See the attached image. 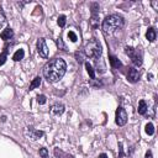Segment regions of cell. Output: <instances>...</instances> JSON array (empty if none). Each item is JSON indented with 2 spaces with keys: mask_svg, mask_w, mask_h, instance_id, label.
Listing matches in <instances>:
<instances>
[{
  "mask_svg": "<svg viewBox=\"0 0 158 158\" xmlns=\"http://www.w3.org/2000/svg\"><path fill=\"white\" fill-rule=\"evenodd\" d=\"M67 70V64L62 58H54L43 67V75L49 83H57L63 78Z\"/></svg>",
  "mask_w": 158,
  "mask_h": 158,
  "instance_id": "obj_1",
  "label": "cell"
},
{
  "mask_svg": "<svg viewBox=\"0 0 158 158\" xmlns=\"http://www.w3.org/2000/svg\"><path fill=\"white\" fill-rule=\"evenodd\" d=\"M122 26H123V19L120 15H116V14L106 16L105 20L102 21V25H101L102 31L106 35L115 32L117 28H121Z\"/></svg>",
  "mask_w": 158,
  "mask_h": 158,
  "instance_id": "obj_2",
  "label": "cell"
},
{
  "mask_svg": "<svg viewBox=\"0 0 158 158\" xmlns=\"http://www.w3.org/2000/svg\"><path fill=\"white\" fill-rule=\"evenodd\" d=\"M84 52L90 58H99L101 54V46L96 40H89V42L85 44Z\"/></svg>",
  "mask_w": 158,
  "mask_h": 158,
  "instance_id": "obj_3",
  "label": "cell"
},
{
  "mask_svg": "<svg viewBox=\"0 0 158 158\" xmlns=\"http://www.w3.org/2000/svg\"><path fill=\"white\" fill-rule=\"evenodd\" d=\"M116 123L118 125V126H123V125H126V122H127V112L125 111V109L123 107H117V110H116Z\"/></svg>",
  "mask_w": 158,
  "mask_h": 158,
  "instance_id": "obj_4",
  "label": "cell"
},
{
  "mask_svg": "<svg viewBox=\"0 0 158 158\" xmlns=\"http://www.w3.org/2000/svg\"><path fill=\"white\" fill-rule=\"evenodd\" d=\"M126 54H128L133 62L135 65H141L142 64V59H141V56L137 53L136 49H133L132 47H126Z\"/></svg>",
  "mask_w": 158,
  "mask_h": 158,
  "instance_id": "obj_5",
  "label": "cell"
},
{
  "mask_svg": "<svg viewBox=\"0 0 158 158\" xmlns=\"http://www.w3.org/2000/svg\"><path fill=\"white\" fill-rule=\"evenodd\" d=\"M37 52L42 58H47L48 57V48H47L44 38H40L37 41Z\"/></svg>",
  "mask_w": 158,
  "mask_h": 158,
  "instance_id": "obj_6",
  "label": "cell"
},
{
  "mask_svg": "<svg viewBox=\"0 0 158 158\" xmlns=\"http://www.w3.org/2000/svg\"><path fill=\"white\" fill-rule=\"evenodd\" d=\"M127 79L130 83H137L138 79H139V73L137 69L135 68H128V72H127Z\"/></svg>",
  "mask_w": 158,
  "mask_h": 158,
  "instance_id": "obj_7",
  "label": "cell"
},
{
  "mask_svg": "<svg viewBox=\"0 0 158 158\" xmlns=\"http://www.w3.org/2000/svg\"><path fill=\"white\" fill-rule=\"evenodd\" d=\"M26 135H27L31 139H38L40 137L43 136V132H42V131H36V130H32V128H27V130H26Z\"/></svg>",
  "mask_w": 158,
  "mask_h": 158,
  "instance_id": "obj_8",
  "label": "cell"
},
{
  "mask_svg": "<svg viewBox=\"0 0 158 158\" xmlns=\"http://www.w3.org/2000/svg\"><path fill=\"white\" fill-rule=\"evenodd\" d=\"M12 36H14V31H12L10 27H6V28L0 33V37H1V40H4V41L10 40Z\"/></svg>",
  "mask_w": 158,
  "mask_h": 158,
  "instance_id": "obj_9",
  "label": "cell"
},
{
  "mask_svg": "<svg viewBox=\"0 0 158 158\" xmlns=\"http://www.w3.org/2000/svg\"><path fill=\"white\" fill-rule=\"evenodd\" d=\"M51 112L53 115H62L64 112V106L62 104H54L52 107H51Z\"/></svg>",
  "mask_w": 158,
  "mask_h": 158,
  "instance_id": "obj_10",
  "label": "cell"
},
{
  "mask_svg": "<svg viewBox=\"0 0 158 158\" xmlns=\"http://www.w3.org/2000/svg\"><path fill=\"white\" fill-rule=\"evenodd\" d=\"M156 36H157V33H156V30H154L153 27H149V28L147 30V33H146V38H147L149 42H153V41H156Z\"/></svg>",
  "mask_w": 158,
  "mask_h": 158,
  "instance_id": "obj_11",
  "label": "cell"
},
{
  "mask_svg": "<svg viewBox=\"0 0 158 158\" xmlns=\"http://www.w3.org/2000/svg\"><path fill=\"white\" fill-rule=\"evenodd\" d=\"M147 109H148V106H147L146 101H144V100H141L139 104H138V109H137L138 114H139V115H144V114L147 112Z\"/></svg>",
  "mask_w": 158,
  "mask_h": 158,
  "instance_id": "obj_12",
  "label": "cell"
},
{
  "mask_svg": "<svg viewBox=\"0 0 158 158\" xmlns=\"http://www.w3.org/2000/svg\"><path fill=\"white\" fill-rule=\"evenodd\" d=\"M109 59H110V64H111L112 68H120V67L122 65V63H121L115 56H110Z\"/></svg>",
  "mask_w": 158,
  "mask_h": 158,
  "instance_id": "obj_13",
  "label": "cell"
},
{
  "mask_svg": "<svg viewBox=\"0 0 158 158\" xmlns=\"http://www.w3.org/2000/svg\"><path fill=\"white\" fill-rule=\"evenodd\" d=\"M23 56H25L23 49H17V51L15 52V54L12 56V59H14L15 62H19V60H21V59L23 58Z\"/></svg>",
  "mask_w": 158,
  "mask_h": 158,
  "instance_id": "obj_14",
  "label": "cell"
},
{
  "mask_svg": "<svg viewBox=\"0 0 158 158\" xmlns=\"http://www.w3.org/2000/svg\"><path fill=\"white\" fill-rule=\"evenodd\" d=\"M40 84H41V78H40V77H36V78L31 81V84H30V90H33L35 88L40 86Z\"/></svg>",
  "mask_w": 158,
  "mask_h": 158,
  "instance_id": "obj_15",
  "label": "cell"
},
{
  "mask_svg": "<svg viewBox=\"0 0 158 158\" xmlns=\"http://www.w3.org/2000/svg\"><path fill=\"white\" fill-rule=\"evenodd\" d=\"M85 68H86V72H88V74L90 75V78L91 79H95V72H94V69H93V67L90 65V63H85Z\"/></svg>",
  "mask_w": 158,
  "mask_h": 158,
  "instance_id": "obj_16",
  "label": "cell"
},
{
  "mask_svg": "<svg viewBox=\"0 0 158 158\" xmlns=\"http://www.w3.org/2000/svg\"><path fill=\"white\" fill-rule=\"evenodd\" d=\"M146 133L147 135H149V136H152L153 133H154V126H153V123H151V122H148L147 125H146Z\"/></svg>",
  "mask_w": 158,
  "mask_h": 158,
  "instance_id": "obj_17",
  "label": "cell"
},
{
  "mask_svg": "<svg viewBox=\"0 0 158 158\" xmlns=\"http://www.w3.org/2000/svg\"><path fill=\"white\" fill-rule=\"evenodd\" d=\"M57 46H58L59 49H62V51H67V46L64 44V42H63V40H62L60 37L57 40Z\"/></svg>",
  "mask_w": 158,
  "mask_h": 158,
  "instance_id": "obj_18",
  "label": "cell"
},
{
  "mask_svg": "<svg viewBox=\"0 0 158 158\" xmlns=\"http://www.w3.org/2000/svg\"><path fill=\"white\" fill-rule=\"evenodd\" d=\"M65 20H67V17H65L64 15H60V16L58 17V25H59L60 27H64V26H65Z\"/></svg>",
  "mask_w": 158,
  "mask_h": 158,
  "instance_id": "obj_19",
  "label": "cell"
},
{
  "mask_svg": "<svg viewBox=\"0 0 158 158\" xmlns=\"http://www.w3.org/2000/svg\"><path fill=\"white\" fill-rule=\"evenodd\" d=\"M98 10H99V4L98 2H93L91 4V14L93 15H98Z\"/></svg>",
  "mask_w": 158,
  "mask_h": 158,
  "instance_id": "obj_20",
  "label": "cell"
},
{
  "mask_svg": "<svg viewBox=\"0 0 158 158\" xmlns=\"http://www.w3.org/2000/svg\"><path fill=\"white\" fill-rule=\"evenodd\" d=\"M90 23H91L93 27H96V26H98V15H91Z\"/></svg>",
  "mask_w": 158,
  "mask_h": 158,
  "instance_id": "obj_21",
  "label": "cell"
},
{
  "mask_svg": "<svg viewBox=\"0 0 158 158\" xmlns=\"http://www.w3.org/2000/svg\"><path fill=\"white\" fill-rule=\"evenodd\" d=\"M40 156L42 158H48V151H47V148H41L40 149Z\"/></svg>",
  "mask_w": 158,
  "mask_h": 158,
  "instance_id": "obj_22",
  "label": "cell"
},
{
  "mask_svg": "<svg viewBox=\"0 0 158 158\" xmlns=\"http://www.w3.org/2000/svg\"><path fill=\"white\" fill-rule=\"evenodd\" d=\"M6 58H7V54H6V51H5V52H2L0 54V65H2L6 62Z\"/></svg>",
  "mask_w": 158,
  "mask_h": 158,
  "instance_id": "obj_23",
  "label": "cell"
},
{
  "mask_svg": "<svg viewBox=\"0 0 158 158\" xmlns=\"http://www.w3.org/2000/svg\"><path fill=\"white\" fill-rule=\"evenodd\" d=\"M68 37H69V40H70L72 42H75V41L78 40V38H77V35H75L73 31H69V32H68Z\"/></svg>",
  "mask_w": 158,
  "mask_h": 158,
  "instance_id": "obj_24",
  "label": "cell"
},
{
  "mask_svg": "<svg viewBox=\"0 0 158 158\" xmlns=\"http://www.w3.org/2000/svg\"><path fill=\"white\" fill-rule=\"evenodd\" d=\"M37 101H38V104L43 105V104H46L47 99H46V96H44V95H38V96H37Z\"/></svg>",
  "mask_w": 158,
  "mask_h": 158,
  "instance_id": "obj_25",
  "label": "cell"
},
{
  "mask_svg": "<svg viewBox=\"0 0 158 158\" xmlns=\"http://www.w3.org/2000/svg\"><path fill=\"white\" fill-rule=\"evenodd\" d=\"M152 6H153L156 10H158V2H157V1H153V2H152Z\"/></svg>",
  "mask_w": 158,
  "mask_h": 158,
  "instance_id": "obj_26",
  "label": "cell"
},
{
  "mask_svg": "<svg viewBox=\"0 0 158 158\" xmlns=\"http://www.w3.org/2000/svg\"><path fill=\"white\" fill-rule=\"evenodd\" d=\"M146 158H152V152H151V151H148V152L146 153Z\"/></svg>",
  "mask_w": 158,
  "mask_h": 158,
  "instance_id": "obj_27",
  "label": "cell"
},
{
  "mask_svg": "<svg viewBox=\"0 0 158 158\" xmlns=\"http://www.w3.org/2000/svg\"><path fill=\"white\" fill-rule=\"evenodd\" d=\"M98 158H107V156L105 154V153H101V154H99V157Z\"/></svg>",
  "mask_w": 158,
  "mask_h": 158,
  "instance_id": "obj_28",
  "label": "cell"
}]
</instances>
